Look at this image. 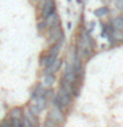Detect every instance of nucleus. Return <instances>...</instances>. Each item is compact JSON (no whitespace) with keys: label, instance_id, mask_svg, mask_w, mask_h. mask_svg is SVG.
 I'll use <instances>...</instances> for the list:
<instances>
[{"label":"nucleus","instance_id":"dca6fc26","mask_svg":"<svg viewBox=\"0 0 123 127\" xmlns=\"http://www.w3.org/2000/svg\"><path fill=\"white\" fill-rule=\"evenodd\" d=\"M37 31L40 34H44L46 32V25H45V21H44V19H40L38 23H37Z\"/></svg>","mask_w":123,"mask_h":127},{"label":"nucleus","instance_id":"4468645a","mask_svg":"<svg viewBox=\"0 0 123 127\" xmlns=\"http://www.w3.org/2000/svg\"><path fill=\"white\" fill-rule=\"evenodd\" d=\"M34 102H36V105L38 106V109H40V111H42L44 110H46V107H48V103H49V101H48V99L45 98V97H38V98H36L34 99Z\"/></svg>","mask_w":123,"mask_h":127},{"label":"nucleus","instance_id":"39448f33","mask_svg":"<svg viewBox=\"0 0 123 127\" xmlns=\"http://www.w3.org/2000/svg\"><path fill=\"white\" fill-rule=\"evenodd\" d=\"M62 60L57 57L54 60L53 62L50 64L49 66H46V67H44V73H50V74H56V73H58L60 70H61V67H62Z\"/></svg>","mask_w":123,"mask_h":127},{"label":"nucleus","instance_id":"f3484780","mask_svg":"<svg viewBox=\"0 0 123 127\" xmlns=\"http://www.w3.org/2000/svg\"><path fill=\"white\" fill-rule=\"evenodd\" d=\"M0 127H13V125H12L11 119L7 117L5 119H3V121L0 122Z\"/></svg>","mask_w":123,"mask_h":127},{"label":"nucleus","instance_id":"f257e3e1","mask_svg":"<svg viewBox=\"0 0 123 127\" xmlns=\"http://www.w3.org/2000/svg\"><path fill=\"white\" fill-rule=\"evenodd\" d=\"M94 49H95V41L91 37V33L86 28H81L74 45V53L85 62L94 56Z\"/></svg>","mask_w":123,"mask_h":127},{"label":"nucleus","instance_id":"20e7f679","mask_svg":"<svg viewBox=\"0 0 123 127\" xmlns=\"http://www.w3.org/2000/svg\"><path fill=\"white\" fill-rule=\"evenodd\" d=\"M40 19H46L48 16L57 12V5H56V0H45L42 7L40 8Z\"/></svg>","mask_w":123,"mask_h":127},{"label":"nucleus","instance_id":"412c9836","mask_svg":"<svg viewBox=\"0 0 123 127\" xmlns=\"http://www.w3.org/2000/svg\"><path fill=\"white\" fill-rule=\"evenodd\" d=\"M31 3L32 4H36V3H37V0H31Z\"/></svg>","mask_w":123,"mask_h":127},{"label":"nucleus","instance_id":"f8f14e48","mask_svg":"<svg viewBox=\"0 0 123 127\" xmlns=\"http://www.w3.org/2000/svg\"><path fill=\"white\" fill-rule=\"evenodd\" d=\"M24 117H25L28 121H29L31 123H32V126L33 127H38V125H40V122H38V117H34L32 113H29V110H24Z\"/></svg>","mask_w":123,"mask_h":127},{"label":"nucleus","instance_id":"1a4fd4ad","mask_svg":"<svg viewBox=\"0 0 123 127\" xmlns=\"http://www.w3.org/2000/svg\"><path fill=\"white\" fill-rule=\"evenodd\" d=\"M107 38H109L110 42L122 44V42H123V31H121V29H114Z\"/></svg>","mask_w":123,"mask_h":127},{"label":"nucleus","instance_id":"ddd939ff","mask_svg":"<svg viewBox=\"0 0 123 127\" xmlns=\"http://www.w3.org/2000/svg\"><path fill=\"white\" fill-rule=\"evenodd\" d=\"M27 109L29 110V113H32V114L34 115V117H40V114H41V111H40L38 106L36 105L34 99H31L29 103H28V107H27Z\"/></svg>","mask_w":123,"mask_h":127},{"label":"nucleus","instance_id":"6e6552de","mask_svg":"<svg viewBox=\"0 0 123 127\" xmlns=\"http://www.w3.org/2000/svg\"><path fill=\"white\" fill-rule=\"evenodd\" d=\"M8 118L11 119H17V121H21V118L24 117V109L20 106H15L12 107V109L8 111Z\"/></svg>","mask_w":123,"mask_h":127},{"label":"nucleus","instance_id":"aec40b11","mask_svg":"<svg viewBox=\"0 0 123 127\" xmlns=\"http://www.w3.org/2000/svg\"><path fill=\"white\" fill-rule=\"evenodd\" d=\"M66 27H67V29H70V28H71V23L69 21V23H67V24H66Z\"/></svg>","mask_w":123,"mask_h":127},{"label":"nucleus","instance_id":"5701e85b","mask_svg":"<svg viewBox=\"0 0 123 127\" xmlns=\"http://www.w3.org/2000/svg\"><path fill=\"white\" fill-rule=\"evenodd\" d=\"M53 127H60V126H53Z\"/></svg>","mask_w":123,"mask_h":127},{"label":"nucleus","instance_id":"423d86ee","mask_svg":"<svg viewBox=\"0 0 123 127\" xmlns=\"http://www.w3.org/2000/svg\"><path fill=\"white\" fill-rule=\"evenodd\" d=\"M44 21H45L46 29H49V28H52V27L60 25V24H61V19H60V15L57 13V12H54V13H52L50 16H48L46 19H44Z\"/></svg>","mask_w":123,"mask_h":127},{"label":"nucleus","instance_id":"7ed1b4c3","mask_svg":"<svg viewBox=\"0 0 123 127\" xmlns=\"http://www.w3.org/2000/svg\"><path fill=\"white\" fill-rule=\"evenodd\" d=\"M48 119H50L52 122H54L57 126H62L66 121V113H63L62 110H60L58 107L52 105L48 111Z\"/></svg>","mask_w":123,"mask_h":127},{"label":"nucleus","instance_id":"0eeeda50","mask_svg":"<svg viewBox=\"0 0 123 127\" xmlns=\"http://www.w3.org/2000/svg\"><path fill=\"white\" fill-rule=\"evenodd\" d=\"M41 85L44 87H53L56 83V74H50V73H44L42 78H41Z\"/></svg>","mask_w":123,"mask_h":127},{"label":"nucleus","instance_id":"f03ea898","mask_svg":"<svg viewBox=\"0 0 123 127\" xmlns=\"http://www.w3.org/2000/svg\"><path fill=\"white\" fill-rule=\"evenodd\" d=\"M44 34H45L48 45H53V44H56V42L65 40V34H63V29H62L61 24H60V25H56V27H52V28H49V29H46V32Z\"/></svg>","mask_w":123,"mask_h":127},{"label":"nucleus","instance_id":"6ab92c4d","mask_svg":"<svg viewBox=\"0 0 123 127\" xmlns=\"http://www.w3.org/2000/svg\"><path fill=\"white\" fill-rule=\"evenodd\" d=\"M21 126H23V127H33V126H32V123L28 121L25 117L21 118Z\"/></svg>","mask_w":123,"mask_h":127},{"label":"nucleus","instance_id":"a211bd4d","mask_svg":"<svg viewBox=\"0 0 123 127\" xmlns=\"http://www.w3.org/2000/svg\"><path fill=\"white\" fill-rule=\"evenodd\" d=\"M114 4H115V8L119 11H123V0H114Z\"/></svg>","mask_w":123,"mask_h":127},{"label":"nucleus","instance_id":"9d476101","mask_svg":"<svg viewBox=\"0 0 123 127\" xmlns=\"http://www.w3.org/2000/svg\"><path fill=\"white\" fill-rule=\"evenodd\" d=\"M44 91H45V87H44L41 83H37V85L34 86L33 91H32V94H31V99H36V98L44 95Z\"/></svg>","mask_w":123,"mask_h":127},{"label":"nucleus","instance_id":"9b49d317","mask_svg":"<svg viewBox=\"0 0 123 127\" xmlns=\"http://www.w3.org/2000/svg\"><path fill=\"white\" fill-rule=\"evenodd\" d=\"M110 23L113 24L114 29H121V31H123V16H122V15L114 16V17L111 19Z\"/></svg>","mask_w":123,"mask_h":127},{"label":"nucleus","instance_id":"4be33fe9","mask_svg":"<svg viewBox=\"0 0 123 127\" xmlns=\"http://www.w3.org/2000/svg\"><path fill=\"white\" fill-rule=\"evenodd\" d=\"M121 15H122V16H123V11H122V13H121Z\"/></svg>","mask_w":123,"mask_h":127},{"label":"nucleus","instance_id":"2eb2a0df","mask_svg":"<svg viewBox=\"0 0 123 127\" xmlns=\"http://www.w3.org/2000/svg\"><path fill=\"white\" fill-rule=\"evenodd\" d=\"M109 13H110V8L106 7V5L94 11V16H97V17H105V16H107Z\"/></svg>","mask_w":123,"mask_h":127}]
</instances>
